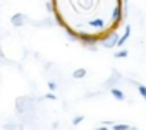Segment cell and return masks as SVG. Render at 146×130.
<instances>
[{"label":"cell","mask_w":146,"mask_h":130,"mask_svg":"<svg viewBox=\"0 0 146 130\" xmlns=\"http://www.w3.org/2000/svg\"><path fill=\"white\" fill-rule=\"evenodd\" d=\"M50 9L58 26L83 43L107 41L124 21V0H50Z\"/></svg>","instance_id":"obj_1"}]
</instances>
